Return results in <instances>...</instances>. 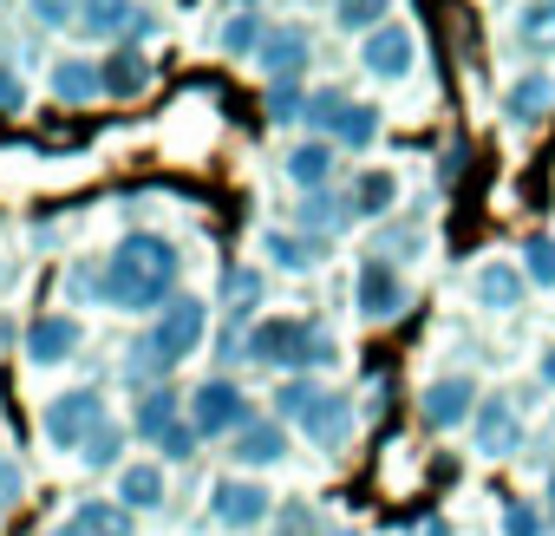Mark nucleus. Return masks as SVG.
<instances>
[{
	"mask_svg": "<svg viewBox=\"0 0 555 536\" xmlns=\"http://www.w3.org/2000/svg\"><path fill=\"white\" fill-rule=\"evenodd\" d=\"M177 268H183L177 242L138 229V235H125V242L105 255V268H99V282H92V289H99L105 308H118V315H144V308H157V302L177 289Z\"/></svg>",
	"mask_w": 555,
	"mask_h": 536,
	"instance_id": "f257e3e1",
	"label": "nucleus"
},
{
	"mask_svg": "<svg viewBox=\"0 0 555 536\" xmlns=\"http://www.w3.org/2000/svg\"><path fill=\"white\" fill-rule=\"evenodd\" d=\"M203 334H209V308H203L196 295H183V302H170V308L151 321V341H144L138 367H144V373H170L177 360H190V354L203 347Z\"/></svg>",
	"mask_w": 555,
	"mask_h": 536,
	"instance_id": "f03ea898",
	"label": "nucleus"
},
{
	"mask_svg": "<svg viewBox=\"0 0 555 536\" xmlns=\"http://www.w3.org/2000/svg\"><path fill=\"white\" fill-rule=\"evenodd\" d=\"M274 406H282L314 445H347V432H353V399L347 393H321V386H308V380H295V386H282V399H274Z\"/></svg>",
	"mask_w": 555,
	"mask_h": 536,
	"instance_id": "7ed1b4c3",
	"label": "nucleus"
},
{
	"mask_svg": "<svg viewBox=\"0 0 555 536\" xmlns=\"http://www.w3.org/2000/svg\"><path fill=\"white\" fill-rule=\"evenodd\" d=\"M242 354L261 360V367H321L327 347L314 341V321H301V315H274V321H255V328H248Z\"/></svg>",
	"mask_w": 555,
	"mask_h": 536,
	"instance_id": "20e7f679",
	"label": "nucleus"
},
{
	"mask_svg": "<svg viewBox=\"0 0 555 536\" xmlns=\"http://www.w3.org/2000/svg\"><path fill=\"white\" fill-rule=\"evenodd\" d=\"M99 425H105V393H99V386H73V393H60V399L40 412V438H47L53 451H79Z\"/></svg>",
	"mask_w": 555,
	"mask_h": 536,
	"instance_id": "39448f33",
	"label": "nucleus"
},
{
	"mask_svg": "<svg viewBox=\"0 0 555 536\" xmlns=\"http://www.w3.org/2000/svg\"><path fill=\"white\" fill-rule=\"evenodd\" d=\"M242 425H248V399H242V386L209 380V386L190 393V432H196V438H222V432H242Z\"/></svg>",
	"mask_w": 555,
	"mask_h": 536,
	"instance_id": "423d86ee",
	"label": "nucleus"
},
{
	"mask_svg": "<svg viewBox=\"0 0 555 536\" xmlns=\"http://www.w3.org/2000/svg\"><path fill=\"white\" fill-rule=\"evenodd\" d=\"M353 308H360L366 321H392V315L405 308V282H399V268H392L386 255H366V261L353 268Z\"/></svg>",
	"mask_w": 555,
	"mask_h": 536,
	"instance_id": "0eeeda50",
	"label": "nucleus"
},
{
	"mask_svg": "<svg viewBox=\"0 0 555 536\" xmlns=\"http://www.w3.org/2000/svg\"><path fill=\"white\" fill-rule=\"evenodd\" d=\"M268 490L255 484V477H222L216 484V497H209V516L222 523V529H255V523H268Z\"/></svg>",
	"mask_w": 555,
	"mask_h": 536,
	"instance_id": "6e6552de",
	"label": "nucleus"
},
{
	"mask_svg": "<svg viewBox=\"0 0 555 536\" xmlns=\"http://www.w3.org/2000/svg\"><path fill=\"white\" fill-rule=\"evenodd\" d=\"M138 438H151L164 458H190V445H196V432L177 425V399H170V393H151V399L138 406Z\"/></svg>",
	"mask_w": 555,
	"mask_h": 536,
	"instance_id": "1a4fd4ad",
	"label": "nucleus"
},
{
	"mask_svg": "<svg viewBox=\"0 0 555 536\" xmlns=\"http://www.w3.org/2000/svg\"><path fill=\"white\" fill-rule=\"evenodd\" d=\"M79 341H86V328H79L73 315H40V321L27 328V360H34V367H66V360L79 354Z\"/></svg>",
	"mask_w": 555,
	"mask_h": 536,
	"instance_id": "9d476101",
	"label": "nucleus"
},
{
	"mask_svg": "<svg viewBox=\"0 0 555 536\" xmlns=\"http://www.w3.org/2000/svg\"><path fill=\"white\" fill-rule=\"evenodd\" d=\"M470 406H477V386H470L464 373H451V380H431V386H425V399H418V412H425V425H431V432H451V425H464V419H470Z\"/></svg>",
	"mask_w": 555,
	"mask_h": 536,
	"instance_id": "9b49d317",
	"label": "nucleus"
},
{
	"mask_svg": "<svg viewBox=\"0 0 555 536\" xmlns=\"http://www.w3.org/2000/svg\"><path fill=\"white\" fill-rule=\"evenodd\" d=\"M360 60H366L373 79H405V73L418 66V40H412L405 27H379V34L360 47Z\"/></svg>",
	"mask_w": 555,
	"mask_h": 536,
	"instance_id": "f8f14e48",
	"label": "nucleus"
},
{
	"mask_svg": "<svg viewBox=\"0 0 555 536\" xmlns=\"http://www.w3.org/2000/svg\"><path fill=\"white\" fill-rule=\"evenodd\" d=\"M516 445H522L516 406H509V399H490V406L477 412V451H483V458H503V451H516Z\"/></svg>",
	"mask_w": 555,
	"mask_h": 536,
	"instance_id": "ddd939ff",
	"label": "nucleus"
},
{
	"mask_svg": "<svg viewBox=\"0 0 555 536\" xmlns=\"http://www.w3.org/2000/svg\"><path fill=\"white\" fill-rule=\"evenodd\" d=\"M53 536H138V523L125 503H79Z\"/></svg>",
	"mask_w": 555,
	"mask_h": 536,
	"instance_id": "4468645a",
	"label": "nucleus"
},
{
	"mask_svg": "<svg viewBox=\"0 0 555 536\" xmlns=\"http://www.w3.org/2000/svg\"><path fill=\"white\" fill-rule=\"evenodd\" d=\"M235 458L242 464H282L288 458V432L274 425V419H255V425L235 432Z\"/></svg>",
	"mask_w": 555,
	"mask_h": 536,
	"instance_id": "2eb2a0df",
	"label": "nucleus"
},
{
	"mask_svg": "<svg viewBox=\"0 0 555 536\" xmlns=\"http://www.w3.org/2000/svg\"><path fill=\"white\" fill-rule=\"evenodd\" d=\"M53 92L66 105H92V99H105V73L86 60H66V66H53Z\"/></svg>",
	"mask_w": 555,
	"mask_h": 536,
	"instance_id": "dca6fc26",
	"label": "nucleus"
},
{
	"mask_svg": "<svg viewBox=\"0 0 555 536\" xmlns=\"http://www.w3.org/2000/svg\"><path fill=\"white\" fill-rule=\"evenodd\" d=\"M477 302H483V308H496V315L522 302V276H516V261H490V268H483V276H477Z\"/></svg>",
	"mask_w": 555,
	"mask_h": 536,
	"instance_id": "f3484780",
	"label": "nucleus"
},
{
	"mask_svg": "<svg viewBox=\"0 0 555 536\" xmlns=\"http://www.w3.org/2000/svg\"><path fill=\"white\" fill-rule=\"evenodd\" d=\"M99 73H105V92H112V99H131V92L151 79V66H144V53H138V47H118Z\"/></svg>",
	"mask_w": 555,
	"mask_h": 536,
	"instance_id": "a211bd4d",
	"label": "nucleus"
},
{
	"mask_svg": "<svg viewBox=\"0 0 555 536\" xmlns=\"http://www.w3.org/2000/svg\"><path fill=\"white\" fill-rule=\"evenodd\" d=\"M548 99H555V79H542V73L516 79V86H509V125H535V118L548 112Z\"/></svg>",
	"mask_w": 555,
	"mask_h": 536,
	"instance_id": "6ab92c4d",
	"label": "nucleus"
},
{
	"mask_svg": "<svg viewBox=\"0 0 555 536\" xmlns=\"http://www.w3.org/2000/svg\"><path fill=\"white\" fill-rule=\"evenodd\" d=\"M308 66V40L301 34H274L268 47H261V73L268 79H288V73H301Z\"/></svg>",
	"mask_w": 555,
	"mask_h": 536,
	"instance_id": "aec40b11",
	"label": "nucleus"
},
{
	"mask_svg": "<svg viewBox=\"0 0 555 536\" xmlns=\"http://www.w3.org/2000/svg\"><path fill=\"white\" fill-rule=\"evenodd\" d=\"M392 196H399V177H392V170H366V177L353 183V209H360V216H386Z\"/></svg>",
	"mask_w": 555,
	"mask_h": 536,
	"instance_id": "412c9836",
	"label": "nucleus"
},
{
	"mask_svg": "<svg viewBox=\"0 0 555 536\" xmlns=\"http://www.w3.org/2000/svg\"><path fill=\"white\" fill-rule=\"evenodd\" d=\"M327 170H334V144H301V151H288V177H295V183L321 190Z\"/></svg>",
	"mask_w": 555,
	"mask_h": 536,
	"instance_id": "4be33fe9",
	"label": "nucleus"
},
{
	"mask_svg": "<svg viewBox=\"0 0 555 536\" xmlns=\"http://www.w3.org/2000/svg\"><path fill=\"white\" fill-rule=\"evenodd\" d=\"M164 503V471L157 464H131L125 471V510H157Z\"/></svg>",
	"mask_w": 555,
	"mask_h": 536,
	"instance_id": "5701e85b",
	"label": "nucleus"
},
{
	"mask_svg": "<svg viewBox=\"0 0 555 536\" xmlns=\"http://www.w3.org/2000/svg\"><path fill=\"white\" fill-rule=\"evenodd\" d=\"M268 255L282 268H314L321 261V235H268Z\"/></svg>",
	"mask_w": 555,
	"mask_h": 536,
	"instance_id": "b1692460",
	"label": "nucleus"
},
{
	"mask_svg": "<svg viewBox=\"0 0 555 536\" xmlns=\"http://www.w3.org/2000/svg\"><path fill=\"white\" fill-rule=\"evenodd\" d=\"M255 47H261V14H255V8L229 14V21H222V53H255Z\"/></svg>",
	"mask_w": 555,
	"mask_h": 536,
	"instance_id": "393cba45",
	"label": "nucleus"
},
{
	"mask_svg": "<svg viewBox=\"0 0 555 536\" xmlns=\"http://www.w3.org/2000/svg\"><path fill=\"white\" fill-rule=\"evenodd\" d=\"M334 131H340V144H360V151H366V144L379 138V112H373V105H347Z\"/></svg>",
	"mask_w": 555,
	"mask_h": 536,
	"instance_id": "a878e982",
	"label": "nucleus"
},
{
	"mask_svg": "<svg viewBox=\"0 0 555 536\" xmlns=\"http://www.w3.org/2000/svg\"><path fill=\"white\" fill-rule=\"evenodd\" d=\"M516 27L529 34V53H555V8H522Z\"/></svg>",
	"mask_w": 555,
	"mask_h": 536,
	"instance_id": "bb28decb",
	"label": "nucleus"
},
{
	"mask_svg": "<svg viewBox=\"0 0 555 536\" xmlns=\"http://www.w3.org/2000/svg\"><path fill=\"white\" fill-rule=\"evenodd\" d=\"M522 261H529V282L555 289V242H548V235H529V242H522Z\"/></svg>",
	"mask_w": 555,
	"mask_h": 536,
	"instance_id": "cd10ccee",
	"label": "nucleus"
},
{
	"mask_svg": "<svg viewBox=\"0 0 555 536\" xmlns=\"http://www.w3.org/2000/svg\"><path fill=\"white\" fill-rule=\"evenodd\" d=\"M308 222H314V229H340V203H334L327 190H314V196L301 203V229H308Z\"/></svg>",
	"mask_w": 555,
	"mask_h": 536,
	"instance_id": "c85d7f7f",
	"label": "nucleus"
},
{
	"mask_svg": "<svg viewBox=\"0 0 555 536\" xmlns=\"http://www.w3.org/2000/svg\"><path fill=\"white\" fill-rule=\"evenodd\" d=\"M314 125H340V112H347V99L340 92H308V105H301Z\"/></svg>",
	"mask_w": 555,
	"mask_h": 536,
	"instance_id": "c756f323",
	"label": "nucleus"
},
{
	"mask_svg": "<svg viewBox=\"0 0 555 536\" xmlns=\"http://www.w3.org/2000/svg\"><path fill=\"white\" fill-rule=\"evenodd\" d=\"M118 451H125V438H118V432H112V425H99V432H92V438H86V458H92V464H112V458H118Z\"/></svg>",
	"mask_w": 555,
	"mask_h": 536,
	"instance_id": "7c9ffc66",
	"label": "nucleus"
},
{
	"mask_svg": "<svg viewBox=\"0 0 555 536\" xmlns=\"http://www.w3.org/2000/svg\"><path fill=\"white\" fill-rule=\"evenodd\" d=\"M503 536H542L535 510H529V503H509V510H503Z\"/></svg>",
	"mask_w": 555,
	"mask_h": 536,
	"instance_id": "2f4dec72",
	"label": "nucleus"
},
{
	"mask_svg": "<svg viewBox=\"0 0 555 536\" xmlns=\"http://www.w3.org/2000/svg\"><path fill=\"white\" fill-rule=\"evenodd\" d=\"M27 105V86L14 79V73H0V118H8V112H21Z\"/></svg>",
	"mask_w": 555,
	"mask_h": 536,
	"instance_id": "473e14b6",
	"label": "nucleus"
},
{
	"mask_svg": "<svg viewBox=\"0 0 555 536\" xmlns=\"http://www.w3.org/2000/svg\"><path fill=\"white\" fill-rule=\"evenodd\" d=\"M379 21H386V8H340V27H353V34H360V27L379 34Z\"/></svg>",
	"mask_w": 555,
	"mask_h": 536,
	"instance_id": "72a5a7b5",
	"label": "nucleus"
},
{
	"mask_svg": "<svg viewBox=\"0 0 555 536\" xmlns=\"http://www.w3.org/2000/svg\"><path fill=\"white\" fill-rule=\"evenodd\" d=\"M14 503H21V471L0 458V510H14Z\"/></svg>",
	"mask_w": 555,
	"mask_h": 536,
	"instance_id": "f704fd0d",
	"label": "nucleus"
},
{
	"mask_svg": "<svg viewBox=\"0 0 555 536\" xmlns=\"http://www.w3.org/2000/svg\"><path fill=\"white\" fill-rule=\"evenodd\" d=\"M229 295L235 302H261V276H248V268H242V276H229Z\"/></svg>",
	"mask_w": 555,
	"mask_h": 536,
	"instance_id": "c9c22d12",
	"label": "nucleus"
},
{
	"mask_svg": "<svg viewBox=\"0 0 555 536\" xmlns=\"http://www.w3.org/2000/svg\"><path fill=\"white\" fill-rule=\"evenodd\" d=\"M288 516H295V523H282V536H314V510H308V503H295Z\"/></svg>",
	"mask_w": 555,
	"mask_h": 536,
	"instance_id": "e433bc0d",
	"label": "nucleus"
},
{
	"mask_svg": "<svg viewBox=\"0 0 555 536\" xmlns=\"http://www.w3.org/2000/svg\"><path fill=\"white\" fill-rule=\"evenodd\" d=\"M542 373H548V380H555V347H548V367H542Z\"/></svg>",
	"mask_w": 555,
	"mask_h": 536,
	"instance_id": "4c0bfd02",
	"label": "nucleus"
},
{
	"mask_svg": "<svg viewBox=\"0 0 555 536\" xmlns=\"http://www.w3.org/2000/svg\"><path fill=\"white\" fill-rule=\"evenodd\" d=\"M548 510H555V477H548Z\"/></svg>",
	"mask_w": 555,
	"mask_h": 536,
	"instance_id": "58836bf2",
	"label": "nucleus"
},
{
	"mask_svg": "<svg viewBox=\"0 0 555 536\" xmlns=\"http://www.w3.org/2000/svg\"><path fill=\"white\" fill-rule=\"evenodd\" d=\"M334 536H353V529H334Z\"/></svg>",
	"mask_w": 555,
	"mask_h": 536,
	"instance_id": "ea45409f",
	"label": "nucleus"
}]
</instances>
